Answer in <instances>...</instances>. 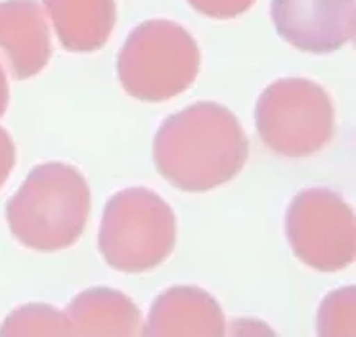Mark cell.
I'll list each match as a JSON object with an SVG mask.
<instances>
[{
	"mask_svg": "<svg viewBox=\"0 0 356 337\" xmlns=\"http://www.w3.org/2000/svg\"><path fill=\"white\" fill-rule=\"evenodd\" d=\"M248 155L240 119L217 102H195L170 115L154 138L155 168L182 191H209L230 182Z\"/></svg>",
	"mask_w": 356,
	"mask_h": 337,
	"instance_id": "1",
	"label": "cell"
},
{
	"mask_svg": "<svg viewBox=\"0 0 356 337\" xmlns=\"http://www.w3.org/2000/svg\"><path fill=\"white\" fill-rule=\"evenodd\" d=\"M90 214V188L70 163H40L6 203L12 236L35 251H60L77 244Z\"/></svg>",
	"mask_w": 356,
	"mask_h": 337,
	"instance_id": "2",
	"label": "cell"
},
{
	"mask_svg": "<svg viewBox=\"0 0 356 337\" xmlns=\"http://www.w3.org/2000/svg\"><path fill=\"white\" fill-rule=\"evenodd\" d=\"M202 50L180 23L147 19L131 31L117 56V77L142 102H167L186 92L200 75Z\"/></svg>",
	"mask_w": 356,
	"mask_h": 337,
	"instance_id": "3",
	"label": "cell"
},
{
	"mask_svg": "<svg viewBox=\"0 0 356 337\" xmlns=\"http://www.w3.org/2000/svg\"><path fill=\"white\" fill-rule=\"evenodd\" d=\"M177 244L172 207L149 188L132 186L108 199L98 232V249L109 267L140 274L169 259Z\"/></svg>",
	"mask_w": 356,
	"mask_h": 337,
	"instance_id": "4",
	"label": "cell"
},
{
	"mask_svg": "<svg viewBox=\"0 0 356 337\" xmlns=\"http://www.w3.org/2000/svg\"><path fill=\"white\" fill-rule=\"evenodd\" d=\"M257 132L266 148L284 157H309L330 144L335 109L322 84L286 77L268 84L255 106Z\"/></svg>",
	"mask_w": 356,
	"mask_h": 337,
	"instance_id": "5",
	"label": "cell"
},
{
	"mask_svg": "<svg viewBox=\"0 0 356 337\" xmlns=\"http://www.w3.org/2000/svg\"><path fill=\"white\" fill-rule=\"evenodd\" d=\"M286 236L295 257L320 272H339L355 260V213L327 188H307L291 199Z\"/></svg>",
	"mask_w": 356,
	"mask_h": 337,
	"instance_id": "6",
	"label": "cell"
},
{
	"mask_svg": "<svg viewBox=\"0 0 356 337\" xmlns=\"http://www.w3.org/2000/svg\"><path fill=\"white\" fill-rule=\"evenodd\" d=\"M276 33L297 50L330 54L355 37V0H272Z\"/></svg>",
	"mask_w": 356,
	"mask_h": 337,
	"instance_id": "7",
	"label": "cell"
},
{
	"mask_svg": "<svg viewBox=\"0 0 356 337\" xmlns=\"http://www.w3.org/2000/svg\"><path fill=\"white\" fill-rule=\"evenodd\" d=\"M0 58L17 81L39 75L48 65L52 42L37 0L0 2Z\"/></svg>",
	"mask_w": 356,
	"mask_h": 337,
	"instance_id": "8",
	"label": "cell"
},
{
	"mask_svg": "<svg viewBox=\"0 0 356 337\" xmlns=\"http://www.w3.org/2000/svg\"><path fill=\"white\" fill-rule=\"evenodd\" d=\"M225 313L209 291L197 285H172L157 295L142 336L149 337H222Z\"/></svg>",
	"mask_w": 356,
	"mask_h": 337,
	"instance_id": "9",
	"label": "cell"
},
{
	"mask_svg": "<svg viewBox=\"0 0 356 337\" xmlns=\"http://www.w3.org/2000/svg\"><path fill=\"white\" fill-rule=\"evenodd\" d=\"M67 318L75 336H142V313L129 295L111 288H90L71 299Z\"/></svg>",
	"mask_w": 356,
	"mask_h": 337,
	"instance_id": "10",
	"label": "cell"
},
{
	"mask_svg": "<svg viewBox=\"0 0 356 337\" xmlns=\"http://www.w3.org/2000/svg\"><path fill=\"white\" fill-rule=\"evenodd\" d=\"M58 40L67 52H96L117 22L115 0H42Z\"/></svg>",
	"mask_w": 356,
	"mask_h": 337,
	"instance_id": "11",
	"label": "cell"
},
{
	"mask_svg": "<svg viewBox=\"0 0 356 337\" xmlns=\"http://www.w3.org/2000/svg\"><path fill=\"white\" fill-rule=\"evenodd\" d=\"M0 336H75L67 314L44 303H29L12 311L0 326Z\"/></svg>",
	"mask_w": 356,
	"mask_h": 337,
	"instance_id": "12",
	"label": "cell"
},
{
	"mask_svg": "<svg viewBox=\"0 0 356 337\" xmlns=\"http://www.w3.org/2000/svg\"><path fill=\"white\" fill-rule=\"evenodd\" d=\"M355 285L332 291L318 311V334L324 337L355 336Z\"/></svg>",
	"mask_w": 356,
	"mask_h": 337,
	"instance_id": "13",
	"label": "cell"
},
{
	"mask_svg": "<svg viewBox=\"0 0 356 337\" xmlns=\"http://www.w3.org/2000/svg\"><path fill=\"white\" fill-rule=\"evenodd\" d=\"M188 4L213 19H234L245 14L255 0H188Z\"/></svg>",
	"mask_w": 356,
	"mask_h": 337,
	"instance_id": "14",
	"label": "cell"
},
{
	"mask_svg": "<svg viewBox=\"0 0 356 337\" xmlns=\"http://www.w3.org/2000/svg\"><path fill=\"white\" fill-rule=\"evenodd\" d=\"M16 167V144L8 130L0 127V188L6 184Z\"/></svg>",
	"mask_w": 356,
	"mask_h": 337,
	"instance_id": "15",
	"label": "cell"
},
{
	"mask_svg": "<svg viewBox=\"0 0 356 337\" xmlns=\"http://www.w3.org/2000/svg\"><path fill=\"white\" fill-rule=\"evenodd\" d=\"M10 104V86H8V79H6V73L4 69L0 65V117L6 113Z\"/></svg>",
	"mask_w": 356,
	"mask_h": 337,
	"instance_id": "16",
	"label": "cell"
}]
</instances>
